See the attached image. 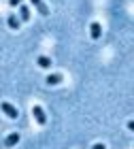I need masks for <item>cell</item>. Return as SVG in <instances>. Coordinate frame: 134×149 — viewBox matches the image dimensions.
<instances>
[{"mask_svg":"<svg viewBox=\"0 0 134 149\" xmlns=\"http://www.w3.org/2000/svg\"><path fill=\"white\" fill-rule=\"evenodd\" d=\"M64 77L60 72H53V74H47V85H58V83H62Z\"/></svg>","mask_w":134,"mask_h":149,"instance_id":"cell-3","label":"cell"},{"mask_svg":"<svg viewBox=\"0 0 134 149\" xmlns=\"http://www.w3.org/2000/svg\"><path fill=\"white\" fill-rule=\"evenodd\" d=\"M92 149H106V147H104V145H102V143H96V145H94V147H92Z\"/></svg>","mask_w":134,"mask_h":149,"instance_id":"cell-10","label":"cell"},{"mask_svg":"<svg viewBox=\"0 0 134 149\" xmlns=\"http://www.w3.org/2000/svg\"><path fill=\"white\" fill-rule=\"evenodd\" d=\"M30 2L36 6V11L41 13V15H49V9H47V4L43 2V0H30Z\"/></svg>","mask_w":134,"mask_h":149,"instance_id":"cell-4","label":"cell"},{"mask_svg":"<svg viewBox=\"0 0 134 149\" xmlns=\"http://www.w3.org/2000/svg\"><path fill=\"white\" fill-rule=\"evenodd\" d=\"M2 111L9 115V117H13V119H15L17 115H19V113H17V109H15L13 104H9V102H2Z\"/></svg>","mask_w":134,"mask_h":149,"instance_id":"cell-5","label":"cell"},{"mask_svg":"<svg viewBox=\"0 0 134 149\" xmlns=\"http://www.w3.org/2000/svg\"><path fill=\"white\" fill-rule=\"evenodd\" d=\"M19 17H22V22H28L30 19V9L28 6H19Z\"/></svg>","mask_w":134,"mask_h":149,"instance_id":"cell-8","label":"cell"},{"mask_svg":"<svg viewBox=\"0 0 134 149\" xmlns=\"http://www.w3.org/2000/svg\"><path fill=\"white\" fill-rule=\"evenodd\" d=\"M100 34H102V26L98 22H92L90 24V36L92 38H100Z\"/></svg>","mask_w":134,"mask_h":149,"instance_id":"cell-2","label":"cell"},{"mask_svg":"<svg viewBox=\"0 0 134 149\" xmlns=\"http://www.w3.org/2000/svg\"><path fill=\"white\" fill-rule=\"evenodd\" d=\"M22 4V0H11V6H19Z\"/></svg>","mask_w":134,"mask_h":149,"instance_id":"cell-11","label":"cell"},{"mask_svg":"<svg viewBox=\"0 0 134 149\" xmlns=\"http://www.w3.org/2000/svg\"><path fill=\"white\" fill-rule=\"evenodd\" d=\"M19 143V134L17 132H13V134H9V136L4 139V147H13V145H17Z\"/></svg>","mask_w":134,"mask_h":149,"instance_id":"cell-7","label":"cell"},{"mask_svg":"<svg viewBox=\"0 0 134 149\" xmlns=\"http://www.w3.org/2000/svg\"><path fill=\"white\" fill-rule=\"evenodd\" d=\"M32 113H34V119H36V124H38V126H45V124H47V117H45L43 107L34 104V107H32Z\"/></svg>","mask_w":134,"mask_h":149,"instance_id":"cell-1","label":"cell"},{"mask_svg":"<svg viewBox=\"0 0 134 149\" xmlns=\"http://www.w3.org/2000/svg\"><path fill=\"white\" fill-rule=\"evenodd\" d=\"M128 130H132V132H134V121H132V119L128 121Z\"/></svg>","mask_w":134,"mask_h":149,"instance_id":"cell-12","label":"cell"},{"mask_svg":"<svg viewBox=\"0 0 134 149\" xmlns=\"http://www.w3.org/2000/svg\"><path fill=\"white\" fill-rule=\"evenodd\" d=\"M6 24H9V28H13V30H19V24H22V17H17V15H9V19H6Z\"/></svg>","mask_w":134,"mask_h":149,"instance_id":"cell-6","label":"cell"},{"mask_svg":"<svg viewBox=\"0 0 134 149\" xmlns=\"http://www.w3.org/2000/svg\"><path fill=\"white\" fill-rule=\"evenodd\" d=\"M36 62H38V66H41V68H49V66H51V60L47 58V56H41Z\"/></svg>","mask_w":134,"mask_h":149,"instance_id":"cell-9","label":"cell"}]
</instances>
